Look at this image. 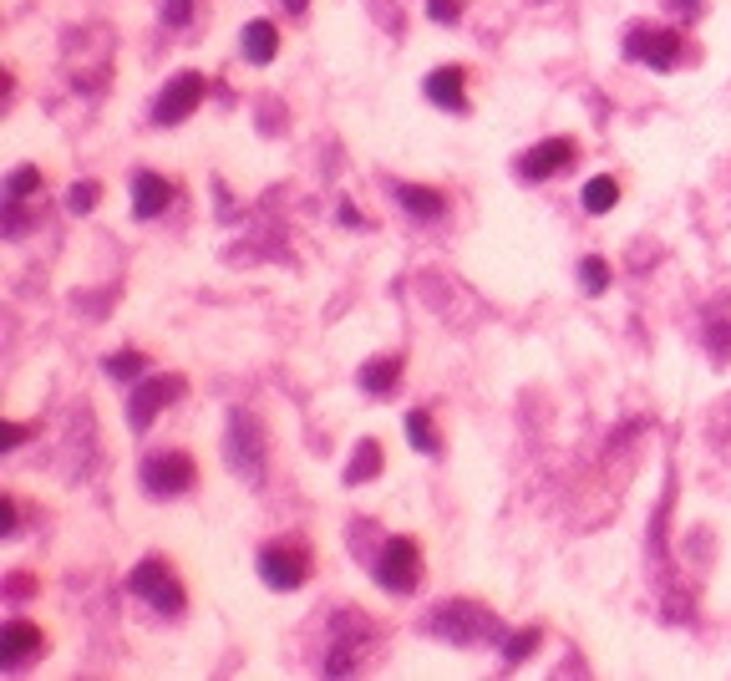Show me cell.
Wrapping results in <instances>:
<instances>
[{
  "mask_svg": "<svg viewBox=\"0 0 731 681\" xmlns=\"http://www.w3.org/2000/svg\"><path fill=\"white\" fill-rule=\"evenodd\" d=\"M0 438H5V447H15V443H26V428H21V422H5Z\"/></svg>",
  "mask_w": 731,
  "mask_h": 681,
  "instance_id": "obj_26",
  "label": "cell"
},
{
  "mask_svg": "<svg viewBox=\"0 0 731 681\" xmlns=\"http://www.w3.org/2000/svg\"><path fill=\"white\" fill-rule=\"evenodd\" d=\"M239 46H244V57L254 61V67H269L279 51V31L269 26V21H249V26L239 31Z\"/></svg>",
  "mask_w": 731,
  "mask_h": 681,
  "instance_id": "obj_14",
  "label": "cell"
},
{
  "mask_svg": "<svg viewBox=\"0 0 731 681\" xmlns=\"http://www.w3.org/2000/svg\"><path fill=\"white\" fill-rule=\"evenodd\" d=\"M376 474H381V443H371V438H366V443L356 447L351 468H346V483H361V478H376Z\"/></svg>",
  "mask_w": 731,
  "mask_h": 681,
  "instance_id": "obj_19",
  "label": "cell"
},
{
  "mask_svg": "<svg viewBox=\"0 0 731 681\" xmlns=\"http://www.w3.org/2000/svg\"><path fill=\"white\" fill-rule=\"evenodd\" d=\"M614 204H620V183H614L610 174L589 178V183H585V208H589V214H610Z\"/></svg>",
  "mask_w": 731,
  "mask_h": 681,
  "instance_id": "obj_18",
  "label": "cell"
},
{
  "mask_svg": "<svg viewBox=\"0 0 731 681\" xmlns=\"http://www.w3.org/2000/svg\"><path fill=\"white\" fill-rule=\"evenodd\" d=\"M97 199H103V189H97V183H72V189H67V208H72V214H92V208H97Z\"/></svg>",
  "mask_w": 731,
  "mask_h": 681,
  "instance_id": "obj_22",
  "label": "cell"
},
{
  "mask_svg": "<svg viewBox=\"0 0 731 681\" xmlns=\"http://www.w3.org/2000/svg\"><path fill=\"white\" fill-rule=\"evenodd\" d=\"M183 392H189L183 377H147V382L132 392V428L147 432V428H153V417H158L163 407H173Z\"/></svg>",
  "mask_w": 731,
  "mask_h": 681,
  "instance_id": "obj_8",
  "label": "cell"
},
{
  "mask_svg": "<svg viewBox=\"0 0 731 681\" xmlns=\"http://www.w3.org/2000/svg\"><path fill=\"white\" fill-rule=\"evenodd\" d=\"M193 478H199V468H193L189 453H153V458L143 463V489L158 493V499H178V493H189Z\"/></svg>",
  "mask_w": 731,
  "mask_h": 681,
  "instance_id": "obj_6",
  "label": "cell"
},
{
  "mask_svg": "<svg viewBox=\"0 0 731 681\" xmlns=\"http://www.w3.org/2000/svg\"><path fill=\"white\" fill-rule=\"evenodd\" d=\"M625 57L645 61V67H656V72H671V67H681V57H686V41H681V31H671V26H635L625 36Z\"/></svg>",
  "mask_w": 731,
  "mask_h": 681,
  "instance_id": "obj_4",
  "label": "cell"
},
{
  "mask_svg": "<svg viewBox=\"0 0 731 681\" xmlns=\"http://www.w3.org/2000/svg\"><path fill=\"white\" fill-rule=\"evenodd\" d=\"M579 280H585L589 296H604V290H610V265H604L600 254H585V260H579Z\"/></svg>",
  "mask_w": 731,
  "mask_h": 681,
  "instance_id": "obj_20",
  "label": "cell"
},
{
  "mask_svg": "<svg viewBox=\"0 0 731 681\" xmlns=\"http://www.w3.org/2000/svg\"><path fill=\"white\" fill-rule=\"evenodd\" d=\"M534 646H539V631H518V636H508V652H503V656H508V667H518Z\"/></svg>",
  "mask_w": 731,
  "mask_h": 681,
  "instance_id": "obj_23",
  "label": "cell"
},
{
  "mask_svg": "<svg viewBox=\"0 0 731 681\" xmlns=\"http://www.w3.org/2000/svg\"><path fill=\"white\" fill-rule=\"evenodd\" d=\"M407 438L417 443V453H427V458L442 453V438H438V428H432V413H422V407L407 413Z\"/></svg>",
  "mask_w": 731,
  "mask_h": 681,
  "instance_id": "obj_17",
  "label": "cell"
},
{
  "mask_svg": "<svg viewBox=\"0 0 731 681\" xmlns=\"http://www.w3.org/2000/svg\"><path fill=\"white\" fill-rule=\"evenodd\" d=\"M457 11H463L457 0H427V15H432V21H457Z\"/></svg>",
  "mask_w": 731,
  "mask_h": 681,
  "instance_id": "obj_25",
  "label": "cell"
},
{
  "mask_svg": "<svg viewBox=\"0 0 731 681\" xmlns=\"http://www.w3.org/2000/svg\"><path fill=\"white\" fill-rule=\"evenodd\" d=\"M173 204V183H168V178L163 174H132V214H137V219H158L163 208Z\"/></svg>",
  "mask_w": 731,
  "mask_h": 681,
  "instance_id": "obj_12",
  "label": "cell"
},
{
  "mask_svg": "<svg viewBox=\"0 0 731 681\" xmlns=\"http://www.w3.org/2000/svg\"><path fill=\"white\" fill-rule=\"evenodd\" d=\"M371 575H376V585L386 595H411L417 585H422V549H417V539H407V534L386 539Z\"/></svg>",
  "mask_w": 731,
  "mask_h": 681,
  "instance_id": "obj_2",
  "label": "cell"
},
{
  "mask_svg": "<svg viewBox=\"0 0 731 681\" xmlns=\"http://www.w3.org/2000/svg\"><path fill=\"white\" fill-rule=\"evenodd\" d=\"M396 377H402V356H376V361H366L361 367V386L371 392V397H386L396 386Z\"/></svg>",
  "mask_w": 731,
  "mask_h": 681,
  "instance_id": "obj_16",
  "label": "cell"
},
{
  "mask_svg": "<svg viewBox=\"0 0 731 681\" xmlns=\"http://www.w3.org/2000/svg\"><path fill=\"white\" fill-rule=\"evenodd\" d=\"M574 158H579L574 138H543V143H534V148L518 158V178H528V183H543V178H554L559 168H570Z\"/></svg>",
  "mask_w": 731,
  "mask_h": 681,
  "instance_id": "obj_9",
  "label": "cell"
},
{
  "mask_svg": "<svg viewBox=\"0 0 731 681\" xmlns=\"http://www.w3.org/2000/svg\"><path fill=\"white\" fill-rule=\"evenodd\" d=\"M675 15H702V0H671Z\"/></svg>",
  "mask_w": 731,
  "mask_h": 681,
  "instance_id": "obj_28",
  "label": "cell"
},
{
  "mask_svg": "<svg viewBox=\"0 0 731 681\" xmlns=\"http://www.w3.org/2000/svg\"><path fill=\"white\" fill-rule=\"evenodd\" d=\"M468 72L463 67H438V72L427 76V103L447 107V112H468V92H463Z\"/></svg>",
  "mask_w": 731,
  "mask_h": 681,
  "instance_id": "obj_13",
  "label": "cell"
},
{
  "mask_svg": "<svg viewBox=\"0 0 731 681\" xmlns=\"http://www.w3.org/2000/svg\"><path fill=\"white\" fill-rule=\"evenodd\" d=\"M0 534H15V504H11V499L0 504Z\"/></svg>",
  "mask_w": 731,
  "mask_h": 681,
  "instance_id": "obj_27",
  "label": "cell"
},
{
  "mask_svg": "<svg viewBox=\"0 0 731 681\" xmlns=\"http://www.w3.org/2000/svg\"><path fill=\"white\" fill-rule=\"evenodd\" d=\"M147 367V356L143 351H118V356H107V371L118 377V382H137Z\"/></svg>",
  "mask_w": 731,
  "mask_h": 681,
  "instance_id": "obj_21",
  "label": "cell"
},
{
  "mask_svg": "<svg viewBox=\"0 0 731 681\" xmlns=\"http://www.w3.org/2000/svg\"><path fill=\"white\" fill-rule=\"evenodd\" d=\"M204 103V76L199 72H178L153 103V122L158 128H178L183 118H193V107Z\"/></svg>",
  "mask_w": 731,
  "mask_h": 681,
  "instance_id": "obj_7",
  "label": "cell"
},
{
  "mask_svg": "<svg viewBox=\"0 0 731 681\" xmlns=\"http://www.w3.org/2000/svg\"><path fill=\"white\" fill-rule=\"evenodd\" d=\"M285 5H290V11L300 15V11H305V5H310V0H285Z\"/></svg>",
  "mask_w": 731,
  "mask_h": 681,
  "instance_id": "obj_29",
  "label": "cell"
},
{
  "mask_svg": "<svg viewBox=\"0 0 731 681\" xmlns=\"http://www.w3.org/2000/svg\"><path fill=\"white\" fill-rule=\"evenodd\" d=\"M163 21H168V26H189V21H193V0H168V5H163Z\"/></svg>",
  "mask_w": 731,
  "mask_h": 681,
  "instance_id": "obj_24",
  "label": "cell"
},
{
  "mask_svg": "<svg viewBox=\"0 0 731 681\" xmlns=\"http://www.w3.org/2000/svg\"><path fill=\"white\" fill-rule=\"evenodd\" d=\"M229 468L244 478H260L264 458H260V428H254V417L235 413V422H229Z\"/></svg>",
  "mask_w": 731,
  "mask_h": 681,
  "instance_id": "obj_10",
  "label": "cell"
},
{
  "mask_svg": "<svg viewBox=\"0 0 731 681\" xmlns=\"http://www.w3.org/2000/svg\"><path fill=\"white\" fill-rule=\"evenodd\" d=\"M260 580L269 590H300L310 580L305 545H264L260 549Z\"/></svg>",
  "mask_w": 731,
  "mask_h": 681,
  "instance_id": "obj_5",
  "label": "cell"
},
{
  "mask_svg": "<svg viewBox=\"0 0 731 681\" xmlns=\"http://www.w3.org/2000/svg\"><path fill=\"white\" fill-rule=\"evenodd\" d=\"M46 652V636L36 631L31 621H5V631H0V667L15 671V667H26L31 656H41Z\"/></svg>",
  "mask_w": 731,
  "mask_h": 681,
  "instance_id": "obj_11",
  "label": "cell"
},
{
  "mask_svg": "<svg viewBox=\"0 0 731 681\" xmlns=\"http://www.w3.org/2000/svg\"><path fill=\"white\" fill-rule=\"evenodd\" d=\"M128 590L137 595V600H147L153 610H163V616H178V610H183V585H178L168 560H143L128 575Z\"/></svg>",
  "mask_w": 731,
  "mask_h": 681,
  "instance_id": "obj_3",
  "label": "cell"
},
{
  "mask_svg": "<svg viewBox=\"0 0 731 681\" xmlns=\"http://www.w3.org/2000/svg\"><path fill=\"white\" fill-rule=\"evenodd\" d=\"M427 631L442 641H453V646H483V641L503 636V621H498L488 606H478V600H442V606L427 616Z\"/></svg>",
  "mask_w": 731,
  "mask_h": 681,
  "instance_id": "obj_1",
  "label": "cell"
},
{
  "mask_svg": "<svg viewBox=\"0 0 731 681\" xmlns=\"http://www.w3.org/2000/svg\"><path fill=\"white\" fill-rule=\"evenodd\" d=\"M396 204L407 208V214H417V219H438L442 208H447V199L438 189H422V183H396Z\"/></svg>",
  "mask_w": 731,
  "mask_h": 681,
  "instance_id": "obj_15",
  "label": "cell"
}]
</instances>
